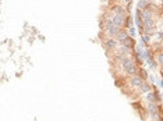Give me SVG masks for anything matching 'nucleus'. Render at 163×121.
Wrapping results in <instances>:
<instances>
[{"instance_id":"nucleus-2","label":"nucleus","mask_w":163,"mask_h":121,"mask_svg":"<svg viewBox=\"0 0 163 121\" xmlns=\"http://www.w3.org/2000/svg\"><path fill=\"white\" fill-rule=\"evenodd\" d=\"M146 109L151 113V117L153 120H160V106L158 103H148Z\"/></svg>"},{"instance_id":"nucleus-14","label":"nucleus","mask_w":163,"mask_h":121,"mask_svg":"<svg viewBox=\"0 0 163 121\" xmlns=\"http://www.w3.org/2000/svg\"><path fill=\"white\" fill-rule=\"evenodd\" d=\"M124 26H126L124 29H128V28H131V26H134V25H133V18H131V17H128V15L126 17V21H124Z\"/></svg>"},{"instance_id":"nucleus-20","label":"nucleus","mask_w":163,"mask_h":121,"mask_svg":"<svg viewBox=\"0 0 163 121\" xmlns=\"http://www.w3.org/2000/svg\"><path fill=\"white\" fill-rule=\"evenodd\" d=\"M124 3H126L127 6H130V4L133 3V0H124Z\"/></svg>"},{"instance_id":"nucleus-19","label":"nucleus","mask_w":163,"mask_h":121,"mask_svg":"<svg viewBox=\"0 0 163 121\" xmlns=\"http://www.w3.org/2000/svg\"><path fill=\"white\" fill-rule=\"evenodd\" d=\"M158 40L162 42V31H158Z\"/></svg>"},{"instance_id":"nucleus-7","label":"nucleus","mask_w":163,"mask_h":121,"mask_svg":"<svg viewBox=\"0 0 163 121\" xmlns=\"http://www.w3.org/2000/svg\"><path fill=\"white\" fill-rule=\"evenodd\" d=\"M128 36V32H127V29H124V28H120V31L117 32V35L114 36V39H116L117 43H123V40L126 39V38Z\"/></svg>"},{"instance_id":"nucleus-3","label":"nucleus","mask_w":163,"mask_h":121,"mask_svg":"<svg viewBox=\"0 0 163 121\" xmlns=\"http://www.w3.org/2000/svg\"><path fill=\"white\" fill-rule=\"evenodd\" d=\"M117 46H119V43L116 42L114 38H106L103 40V48H105V50H116Z\"/></svg>"},{"instance_id":"nucleus-11","label":"nucleus","mask_w":163,"mask_h":121,"mask_svg":"<svg viewBox=\"0 0 163 121\" xmlns=\"http://www.w3.org/2000/svg\"><path fill=\"white\" fill-rule=\"evenodd\" d=\"M120 45H124V46H127V48H130V49H134V46H135V40H134V38H131V36H127L126 39L123 40V43H120Z\"/></svg>"},{"instance_id":"nucleus-5","label":"nucleus","mask_w":163,"mask_h":121,"mask_svg":"<svg viewBox=\"0 0 163 121\" xmlns=\"http://www.w3.org/2000/svg\"><path fill=\"white\" fill-rule=\"evenodd\" d=\"M145 95H146V100H148V103H156V102H160V100H162V96H160L159 92L149 91L148 93H145Z\"/></svg>"},{"instance_id":"nucleus-9","label":"nucleus","mask_w":163,"mask_h":121,"mask_svg":"<svg viewBox=\"0 0 163 121\" xmlns=\"http://www.w3.org/2000/svg\"><path fill=\"white\" fill-rule=\"evenodd\" d=\"M112 13L117 15H127V8L124 6H120V4H116L112 7Z\"/></svg>"},{"instance_id":"nucleus-1","label":"nucleus","mask_w":163,"mask_h":121,"mask_svg":"<svg viewBox=\"0 0 163 121\" xmlns=\"http://www.w3.org/2000/svg\"><path fill=\"white\" fill-rule=\"evenodd\" d=\"M120 64H121L123 71L127 74V75H128V77H133V75H137V74H138V68H139V67L137 66V63L134 61V59L130 57V56L124 57Z\"/></svg>"},{"instance_id":"nucleus-8","label":"nucleus","mask_w":163,"mask_h":121,"mask_svg":"<svg viewBox=\"0 0 163 121\" xmlns=\"http://www.w3.org/2000/svg\"><path fill=\"white\" fill-rule=\"evenodd\" d=\"M141 20L142 21L153 20V10L152 8H145V10H141Z\"/></svg>"},{"instance_id":"nucleus-18","label":"nucleus","mask_w":163,"mask_h":121,"mask_svg":"<svg viewBox=\"0 0 163 121\" xmlns=\"http://www.w3.org/2000/svg\"><path fill=\"white\" fill-rule=\"evenodd\" d=\"M148 78H149V81H151L152 84H156V82H158V78H156L155 75H153V74H149Z\"/></svg>"},{"instance_id":"nucleus-10","label":"nucleus","mask_w":163,"mask_h":121,"mask_svg":"<svg viewBox=\"0 0 163 121\" xmlns=\"http://www.w3.org/2000/svg\"><path fill=\"white\" fill-rule=\"evenodd\" d=\"M138 10H145V8H151V6H152V0H139L138 2Z\"/></svg>"},{"instance_id":"nucleus-16","label":"nucleus","mask_w":163,"mask_h":121,"mask_svg":"<svg viewBox=\"0 0 163 121\" xmlns=\"http://www.w3.org/2000/svg\"><path fill=\"white\" fill-rule=\"evenodd\" d=\"M127 32H128V36H131V38H135V36H137V31H135L134 26L128 28V29H127Z\"/></svg>"},{"instance_id":"nucleus-13","label":"nucleus","mask_w":163,"mask_h":121,"mask_svg":"<svg viewBox=\"0 0 163 121\" xmlns=\"http://www.w3.org/2000/svg\"><path fill=\"white\" fill-rule=\"evenodd\" d=\"M137 75H139V77H141L142 78V79H146V78H148V75H149V74H148V71H146V70H144V68H138V74H137Z\"/></svg>"},{"instance_id":"nucleus-12","label":"nucleus","mask_w":163,"mask_h":121,"mask_svg":"<svg viewBox=\"0 0 163 121\" xmlns=\"http://www.w3.org/2000/svg\"><path fill=\"white\" fill-rule=\"evenodd\" d=\"M139 91H141V93H148L149 91H152V86H151V84L144 82V84L139 86Z\"/></svg>"},{"instance_id":"nucleus-6","label":"nucleus","mask_w":163,"mask_h":121,"mask_svg":"<svg viewBox=\"0 0 163 121\" xmlns=\"http://www.w3.org/2000/svg\"><path fill=\"white\" fill-rule=\"evenodd\" d=\"M144 82L145 81L142 79L139 75H133V77H130V85L131 86H134V88H139Z\"/></svg>"},{"instance_id":"nucleus-17","label":"nucleus","mask_w":163,"mask_h":121,"mask_svg":"<svg viewBox=\"0 0 163 121\" xmlns=\"http://www.w3.org/2000/svg\"><path fill=\"white\" fill-rule=\"evenodd\" d=\"M156 63H158V66H162V64H163V56H162V51H158V60H156Z\"/></svg>"},{"instance_id":"nucleus-15","label":"nucleus","mask_w":163,"mask_h":121,"mask_svg":"<svg viewBox=\"0 0 163 121\" xmlns=\"http://www.w3.org/2000/svg\"><path fill=\"white\" fill-rule=\"evenodd\" d=\"M146 64H148V66H149V68H151V70H156V68H158V63H156L155 57H153V59H151V60H149V61L146 63Z\"/></svg>"},{"instance_id":"nucleus-4","label":"nucleus","mask_w":163,"mask_h":121,"mask_svg":"<svg viewBox=\"0 0 163 121\" xmlns=\"http://www.w3.org/2000/svg\"><path fill=\"white\" fill-rule=\"evenodd\" d=\"M126 17L127 15H117V14H113L110 21L113 22V25L117 26V28H123L124 26V21H126Z\"/></svg>"}]
</instances>
